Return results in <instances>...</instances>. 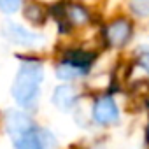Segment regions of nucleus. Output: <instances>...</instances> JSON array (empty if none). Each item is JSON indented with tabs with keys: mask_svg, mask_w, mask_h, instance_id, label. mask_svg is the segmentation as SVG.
<instances>
[{
	"mask_svg": "<svg viewBox=\"0 0 149 149\" xmlns=\"http://www.w3.org/2000/svg\"><path fill=\"white\" fill-rule=\"evenodd\" d=\"M44 77V70L40 61L37 60H25L19 65V70L16 74V79L13 84V97L16 104L23 109H33L39 93H40V83Z\"/></svg>",
	"mask_w": 149,
	"mask_h": 149,
	"instance_id": "nucleus-1",
	"label": "nucleus"
},
{
	"mask_svg": "<svg viewBox=\"0 0 149 149\" xmlns=\"http://www.w3.org/2000/svg\"><path fill=\"white\" fill-rule=\"evenodd\" d=\"M14 149H56L58 140L47 128H32L21 137L13 140Z\"/></svg>",
	"mask_w": 149,
	"mask_h": 149,
	"instance_id": "nucleus-2",
	"label": "nucleus"
},
{
	"mask_svg": "<svg viewBox=\"0 0 149 149\" xmlns=\"http://www.w3.org/2000/svg\"><path fill=\"white\" fill-rule=\"evenodd\" d=\"M4 33L13 44H19V46H26V47H35L44 42V35L30 32L28 28H25L18 23H13V21L4 25Z\"/></svg>",
	"mask_w": 149,
	"mask_h": 149,
	"instance_id": "nucleus-3",
	"label": "nucleus"
},
{
	"mask_svg": "<svg viewBox=\"0 0 149 149\" xmlns=\"http://www.w3.org/2000/svg\"><path fill=\"white\" fill-rule=\"evenodd\" d=\"M91 116H93V121L97 125L107 126V125H112L119 119V109L111 97H100L93 104Z\"/></svg>",
	"mask_w": 149,
	"mask_h": 149,
	"instance_id": "nucleus-4",
	"label": "nucleus"
},
{
	"mask_svg": "<svg viewBox=\"0 0 149 149\" xmlns=\"http://www.w3.org/2000/svg\"><path fill=\"white\" fill-rule=\"evenodd\" d=\"M35 126L37 125H33V121L30 119V116L25 114V112H21V111H9L6 114V132L11 137V140L21 137L23 133L30 132Z\"/></svg>",
	"mask_w": 149,
	"mask_h": 149,
	"instance_id": "nucleus-5",
	"label": "nucleus"
},
{
	"mask_svg": "<svg viewBox=\"0 0 149 149\" xmlns=\"http://www.w3.org/2000/svg\"><path fill=\"white\" fill-rule=\"evenodd\" d=\"M105 35H107V40L112 46H123L132 35V25L125 18H119V19H116L114 23H111L107 26Z\"/></svg>",
	"mask_w": 149,
	"mask_h": 149,
	"instance_id": "nucleus-6",
	"label": "nucleus"
},
{
	"mask_svg": "<svg viewBox=\"0 0 149 149\" xmlns=\"http://www.w3.org/2000/svg\"><path fill=\"white\" fill-rule=\"evenodd\" d=\"M76 102H77L76 90L68 84H60L53 93V104L61 111H68L70 107H74Z\"/></svg>",
	"mask_w": 149,
	"mask_h": 149,
	"instance_id": "nucleus-7",
	"label": "nucleus"
},
{
	"mask_svg": "<svg viewBox=\"0 0 149 149\" xmlns=\"http://www.w3.org/2000/svg\"><path fill=\"white\" fill-rule=\"evenodd\" d=\"M84 74H86V70H83V68H79V67H76V65H70V63H67V61H63L61 65L56 67V77L61 79V81L76 79V77L84 76Z\"/></svg>",
	"mask_w": 149,
	"mask_h": 149,
	"instance_id": "nucleus-8",
	"label": "nucleus"
},
{
	"mask_svg": "<svg viewBox=\"0 0 149 149\" xmlns=\"http://www.w3.org/2000/svg\"><path fill=\"white\" fill-rule=\"evenodd\" d=\"M72 21H76V23H84L90 16H88V13L81 7V6H74L70 11H68V14H67Z\"/></svg>",
	"mask_w": 149,
	"mask_h": 149,
	"instance_id": "nucleus-9",
	"label": "nucleus"
},
{
	"mask_svg": "<svg viewBox=\"0 0 149 149\" xmlns=\"http://www.w3.org/2000/svg\"><path fill=\"white\" fill-rule=\"evenodd\" d=\"M21 7V0H0V11L6 14H13L19 11Z\"/></svg>",
	"mask_w": 149,
	"mask_h": 149,
	"instance_id": "nucleus-10",
	"label": "nucleus"
},
{
	"mask_svg": "<svg viewBox=\"0 0 149 149\" xmlns=\"http://www.w3.org/2000/svg\"><path fill=\"white\" fill-rule=\"evenodd\" d=\"M140 65H142V68H146V70L149 72V51L140 56Z\"/></svg>",
	"mask_w": 149,
	"mask_h": 149,
	"instance_id": "nucleus-11",
	"label": "nucleus"
},
{
	"mask_svg": "<svg viewBox=\"0 0 149 149\" xmlns=\"http://www.w3.org/2000/svg\"><path fill=\"white\" fill-rule=\"evenodd\" d=\"M97 149H105V147H97Z\"/></svg>",
	"mask_w": 149,
	"mask_h": 149,
	"instance_id": "nucleus-12",
	"label": "nucleus"
}]
</instances>
